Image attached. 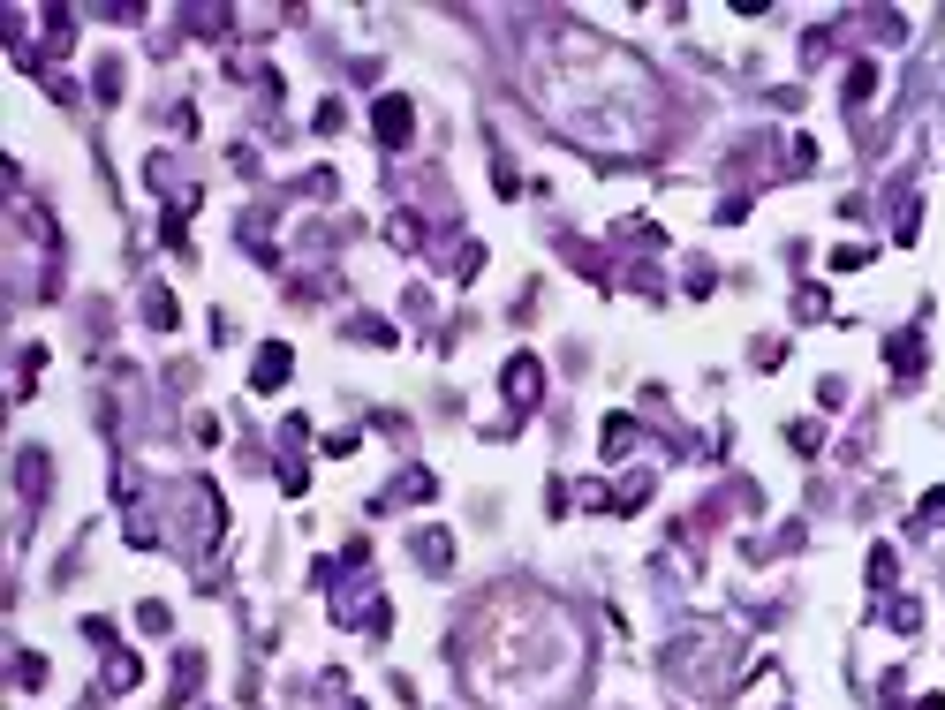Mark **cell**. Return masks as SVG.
I'll use <instances>...</instances> for the list:
<instances>
[{
    "label": "cell",
    "instance_id": "cell-13",
    "mask_svg": "<svg viewBox=\"0 0 945 710\" xmlns=\"http://www.w3.org/2000/svg\"><path fill=\"white\" fill-rule=\"evenodd\" d=\"M893 575H900V559L877 544V552H870V582H877V590H893Z\"/></svg>",
    "mask_w": 945,
    "mask_h": 710
},
{
    "label": "cell",
    "instance_id": "cell-10",
    "mask_svg": "<svg viewBox=\"0 0 945 710\" xmlns=\"http://www.w3.org/2000/svg\"><path fill=\"white\" fill-rule=\"evenodd\" d=\"M870 91H877V68H870V61H855V68H847V99L862 106V99H870Z\"/></svg>",
    "mask_w": 945,
    "mask_h": 710
},
{
    "label": "cell",
    "instance_id": "cell-11",
    "mask_svg": "<svg viewBox=\"0 0 945 710\" xmlns=\"http://www.w3.org/2000/svg\"><path fill=\"white\" fill-rule=\"evenodd\" d=\"M348 333H356V340H371V348H394V325H386V318H356Z\"/></svg>",
    "mask_w": 945,
    "mask_h": 710
},
{
    "label": "cell",
    "instance_id": "cell-5",
    "mask_svg": "<svg viewBox=\"0 0 945 710\" xmlns=\"http://www.w3.org/2000/svg\"><path fill=\"white\" fill-rule=\"evenodd\" d=\"M431 491H439V476H431V469H409V476H394V484L378 491V507H409V499H431Z\"/></svg>",
    "mask_w": 945,
    "mask_h": 710
},
{
    "label": "cell",
    "instance_id": "cell-7",
    "mask_svg": "<svg viewBox=\"0 0 945 710\" xmlns=\"http://www.w3.org/2000/svg\"><path fill=\"white\" fill-rule=\"evenodd\" d=\"M416 559H424V567H447V559H454V544L439 537V529H416Z\"/></svg>",
    "mask_w": 945,
    "mask_h": 710
},
{
    "label": "cell",
    "instance_id": "cell-16",
    "mask_svg": "<svg viewBox=\"0 0 945 710\" xmlns=\"http://www.w3.org/2000/svg\"><path fill=\"white\" fill-rule=\"evenodd\" d=\"M794 318H825V288H802V295H794Z\"/></svg>",
    "mask_w": 945,
    "mask_h": 710
},
{
    "label": "cell",
    "instance_id": "cell-4",
    "mask_svg": "<svg viewBox=\"0 0 945 710\" xmlns=\"http://www.w3.org/2000/svg\"><path fill=\"white\" fill-rule=\"evenodd\" d=\"M288 371H295V355L280 348V340H265L258 371H250V386H258V393H280V386H288Z\"/></svg>",
    "mask_w": 945,
    "mask_h": 710
},
{
    "label": "cell",
    "instance_id": "cell-1",
    "mask_svg": "<svg viewBox=\"0 0 945 710\" xmlns=\"http://www.w3.org/2000/svg\"><path fill=\"white\" fill-rule=\"evenodd\" d=\"M530 84H537V99H545V114L560 121L575 144H590V152H643L658 136V106H620V91H628V99H651L658 91V76L620 46L552 38V53H537Z\"/></svg>",
    "mask_w": 945,
    "mask_h": 710
},
{
    "label": "cell",
    "instance_id": "cell-17",
    "mask_svg": "<svg viewBox=\"0 0 945 710\" xmlns=\"http://www.w3.org/2000/svg\"><path fill=\"white\" fill-rule=\"evenodd\" d=\"M923 522H945V491H930V499H923Z\"/></svg>",
    "mask_w": 945,
    "mask_h": 710
},
{
    "label": "cell",
    "instance_id": "cell-9",
    "mask_svg": "<svg viewBox=\"0 0 945 710\" xmlns=\"http://www.w3.org/2000/svg\"><path fill=\"white\" fill-rule=\"evenodd\" d=\"M144 325H159V333L174 325V295H167V288H152V295H144Z\"/></svg>",
    "mask_w": 945,
    "mask_h": 710
},
{
    "label": "cell",
    "instance_id": "cell-6",
    "mask_svg": "<svg viewBox=\"0 0 945 710\" xmlns=\"http://www.w3.org/2000/svg\"><path fill=\"white\" fill-rule=\"evenodd\" d=\"M893 371L900 378H923V333H900L893 340Z\"/></svg>",
    "mask_w": 945,
    "mask_h": 710
},
{
    "label": "cell",
    "instance_id": "cell-14",
    "mask_svg": "<svg viewBox=\"0 0 945 710\" xmlns=\"http://www.w3.org/2000/svg\"><path fill=\"white\" fill-rule=\"evenodd\" d=\"M885 620H893V627H900V635H915V627H923V605H915V597H900V605H893V612H885Z\"/></svg>",
    "mask_w": 945,
    "mask_h": 710
},
{
    "label": "cell",
    "instance_id": "cell-3",
    "mask_svg": "<svg viewBox=\"0 0 945 710\" xmlns=\"http://www.w3.org/2000/svg\"><path fill=\"white\" fill-rule=\"evenodd\" d=\"M499 386H507V401H515V408H537V401H545V363H537V355H515Z\"/></svg>",
    "mask_w": 945,
    "mask_h": 710
},
{
    "label": "cell",
    "instance_id": "cell-2",
    "mask_svg": "<svg viewBox=\"0 0 945 710\" xmlns=\"http://www.w3.org/2000/svg\"><path fill=\"white\" fill-rule=\"evenodd\" d=\"M371 136L386 144V152H401V144L416 136V106L401 99V91H394V99H378V106H371Z\"/></svg>",
    "mask_w": 945,
    "mask_h": 710
},
{
    "label": "cell",
    "instance_id": "cell-8",
    "mask_svg": "<svg viewBox=\"0 0 945 710\" xmlns=\"http://www.w3.org/2000/svg\"><path fill=\"white\" fill-rule=\"evenodd\" d=\"M144 680V665L129 658V650H114V658H106V688H137Z\"/></svg>",
    "mask_w": 945,
    "mask_h": 710
},
{
    "label": "cell",
    "instance_id": "cell-15",
    "mask_svg": "<svg viewBox=\"0 0 945 710\" xmlns=\"http://www.w3.org/2000/svg\"><path fill=\"white\" fill-rule=\"evenodd\" d=\"M855 265H870V250H862V242H840V250H832V272H855Z\"/></svg>",
    "mask_w": 945,
    "mask_h": 710
},
{
    "label": "cell",
    "instance_id": "cell-12",
    "mask_svg": "<svg viewBox=\"0 0 945 710\" xmlns=\"http://www.w3.org/2000/svg\"><path fill=\"white\" fill-rule=\"evenodd\" d=\"M386 242H394V250H416L424 235H416V220H409V212H394V220H386Z\"/></svg>",
    "mask_w": 945,
    "mask_h": 710
}]
</instances>
